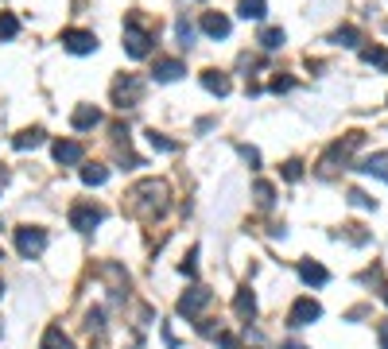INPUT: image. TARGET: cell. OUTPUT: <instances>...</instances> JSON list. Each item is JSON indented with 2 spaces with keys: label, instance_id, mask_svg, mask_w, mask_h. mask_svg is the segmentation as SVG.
I'll return each mask as SVG.
<instances>
[{
  "label": "cell",
  "instance_id": "23",
  "mask_svg": "<svg viewBox=\"0 0 388 349\" xmlns=\"http://www.w3.org/2000/svg\"><path fill=\"white\" fill-rule=\"evenodd\" d=\"M85 330H90V338H102L105 334V310L102 307H93L90 315H85Z\"/></svg>",
  "mask_w": 388,
  "mask_h": 349
},
{
  "label": "cell",
  "instance_id": "28",
  "mask_svg": "<svg viewBox=\"0 0 388 349\" xmlns=\"http://www.w3.org/2000/svg\"><path fill=\"white\" fill-rule=\"evenodd\" d=\"M175 35H179V43H183V47H190V39H194V27H190V20H186V16H179Z\"/></svg>",
  "mask_w": 388,
  "mask_h": 349
},
{
  "label": "cell",
  "instance_id": "2",
  "mask_svg": "<svg viewBox=\"0 0 388 349\" xmlns=\"http://www.w3.org/2000/svg\"><path fill=\"white\" fill-rule=\"evenodd\" d=\"M152 43H155V35L144 32L140 20L136 16L125 20V50H128V58H148L152 55Z\"/></svg>",
  "mask_w": 388,
  "mask_h": 349
},
{
  "label": "cell",
  "instance_id": "39",
  "mask_svg": "<svg viewBox=\"0 0 388 349\" xmlns=\"http://www.w3.org/2000/svg\"><path fill=\"white\" fill-rule=\"evenodd\" d=\"M384 303H388V287H384Z\"/></svg>",
  "mask_w": 388,
  "mask_h": 349
},
{
  "label": "cell",
  "instance_id": "38",
  "mask_svg": "<svg viewBox=\"0 0 388 349\" xmlns=\"http://www.w3.org/2000/svg\"><path fill=\"white\" fill-rule=\"evenodd\" d=\"M0 295H4V280H0Z\"/></svg>",
  "mask_w": 388,
  "mask_h": 349
},
{
  "label": "cell",
  "instance_id": "29",
  "mask_svg": "<svg viewBox=\"0 0 388 349\" xmlns=\"http://www.w3.org/2000/svg\"><path fill=\"white\" fill-rule=\"evenodd\" d=\"M284 179H287V183L303 179V163H299V159H287V163H284Z\"/></svg>",
  "mask_w": 388,
  "mask_h": 349
},
{
  "label": "cell",
  "instance_id": "35",
  "mask_svg": "<svg viewBox=\"0 0 388 349\" xmlns=\"http://www.w3.org/2000/svg\"><path fill=\"white\" fill-rule=\"evenodd\" d=\"M218 345L221 349H237V338H233V334H218Z\"/></svg>",
  "mask_w": 388,
  "mask_h": 349
},
{
  "label": "cell",
  "instance_id": "34",
  "mask_svg": "<svg viewBox=\"0 0 388 349\" xmlns=\"http://www.w3.org/2000/svg\"><path fill=\"white\" fill-rule=\"evenodd\" d=\"M241 156H245V163H261V151H256V148H249V144H241Z\"/></svg>",
  "mask_w": 388,
  "mask_h": 349
},
{
  "label": "cell",
  "instance_id": "11",
  "mask_svg": "<svg viewBox=\"0 0 388 349\" xmlns=\"http://www.w3.org/2000/svg\"><path fill=\"white\" fill-rule=\"evenodd\" d=\"M82 156H85V151H82V144H78V140H59V144H55V159H59L62 167L82 163Z\"/></svg>",
  "mask_w": 388,
  "mask_h": 349
},
{
  "label": "cell",
  "instance_id": "14",
  "mask_svg": "<svg viewBox=\"0 0 388 349\" xmlns=\"http://www.w3.org/2000/svg\"><path fill=\"white\" fill-rule=\"evenodd\" d=\"M357 171L361 174H380L388 183V151H377V156H365L361 163H357Z\"/></svg>",
  "mask_w": 388,
  "mask_h": 349
},
{
  "label": "cell",
  "instance_id": "36",
  "mask_svg": "<svg viewBox=\"0 0 388 349\" xmlns=\"http://www.w3.org/2000/svg\"><path fill=\"white\" fill-rule=\"evenodd\" d=\"M377 338H380V349H388V322H380V334H377Z\"/></svg>",
  "mask_w": 388,
  "mask_h": 349
},
{
  "label": "cell",
  "instance_id": "24",
  "mask_svg": "<svg viewBox=\"0 0 388 349\" xmlns=\"http://www.w3.org/2000/svg\"><path fill=\"white\" fill-rule=\"evenodd\" d=\"M334 43H338V47H357V43H361V32H357V27H338V32H334Z\"/></svg>",
  "mask_w": 388,
  "mask_h": 349
},
{
  "label": "cell",
  "instance_id": "10",
  "mask_svg": "<svg viewBox=\"0 0 388 349\" xmlns=\"http://www.w3.org/2000/svg\"><path fill=\"white\" fill-rule=\"evenodd\" d=\"M183 74H186V67L179 58H155V67H152L155 82H175V78H183Z\"/></svg>",
  "mask_w": 388,
  "mask_h": 349
},
{
  "label": "cell",
  "instance_id": "18",
  "mask_svg": "<svg viewBox=\"0 0 388 349\" xmlns=\"http://www.w3.org/2000/svg\"><path fill=\"white\" fill-rule=\"evenodd\" d=\"M256 43H261L264 50H279V47L287 43V35H284V27H264L261 39H256Z\"/></svg>",
  "mask_w": 388,
  "mask_h": 349
},
{
  "label": "cell",
  "instance_id": "19",
  "mask_svg": "<svg viewBox=\"0 0 388 349\" xmlns=\"http://www.w3.org/2000/svg\"><path fill=\"white\" fill-rule=\"evenodd\" d=\"M105 179H109V167H102V163L82 167V183H85V186H102Z\"/></svg>",
  "mask_w": 388,
  "mask_h": 349
},
{
  "label": "cell",
  "instance_id": "4",
  "mask_svg": "<svg viewBox=\"0 0 388 349\" xmlns=\"http://www.w3.org/2000/svg\"><path fill=\"white\" fill-rule=\"evenodd\" d=\"M16 249H20V256H39V252L47 249V229H39V225H20Z\"/></svg>",
  "mask_w": 388,
  "mask_h": 349
},
{
  "label": "cell",
  "instance_id": "8",
  "mask_svg": "<svg viewBox=\"0 0 388 349\" xmlns=\"http://www.w3.org/2000/svg\"><path fill=\"white\" fill-rule=\"evenodd\" d=\"M206 303H210V291H206V287H190L183 299H179V315H183V318H194L198 310L206 307Z\"/></svg>",
  "mask_w": 388,
  "mask_h": 349
},
{
  "label": "cell",
  "instance_id": "7",
  "mask_svg": "<svg viewBox=\"0 0 388 349\" xmlns=\"http://www.w3.org/2000/svg\"><path fill=\"white\" fill-rule=\"evenodd\" d=\"M322 318V307L311 299V295H303V299H296V307H291V315H287V326H311Z\"/></svg>",
  "mask_w": 388,
  "mask_h": 349
},
{
  "label": "cell",
  "instance_id": "1",
  "mask_svg": "<svg viewBox=\"0 0 388 349\" xmlns=\"http://www.w3.org/2000/svg\"><path fill=\"white\" fill-rule=\"evenodd\" d=\"M128 210L144 221H152V217H163L167 210V183L163 179H144L128 191Z\"/></svg>",
  "mask_w": 388,
  "mask_h": 349
},
{
  "label": "cell",
  "instance_id": "16",
  "mask_svg": "<svg viewBox=\"0 0 388 349\" xmlns=\"http://www.w3.org/2000/svg\"><path fill=\"white\" fill-rule=\"evenodd\" d=\"M202 85L210 93H218V97H226V93H229V78L221 74V70H202Z\"/></svg>",
  "mask_w": 388,
  "mask_h": 349
},
{
  "label": "cell",
  "instance_id": "15",
  "mask_svg": "<svg viewBox=\"0 0 388 349\" xmlns=\"http://www.w3.org/2000/svg\"><path fill=\"white\" fill-rule=\"evenodd\" d=\"M233 310H237V318H253L256 315V295L249 287H241L237 291V299H233Z\"/></svg>",
  "mask_w": 388,
  "mask_h": 349
},
{
  "label": "cell",
  "instance_id": "25",
  "mask_svg": "<svg viewBox=\"0 0 388 349\" xmlns=\"http://www.w3.org/2000/svg\"><path fill=\"white\" fill-rule=\"evenodd\" d=\"M361 58L369 62V67L388 70V50H384V47H365V50H361Z\"/></svg>",
  "mask_w": 388,
  "mask_h": 349
},
{
  "label": "cell",
  "instance_id": "13",
  "mask_svg": "<svg viewBox=\"0 0 388 349\" xmlns=\"http://www.w3.org/2000/svg\"><path fill=\"white\" fill-rule=\"evenodd\" d=\"M229 27H233V24H229V16H221V12H206V16H202V32L210 35V39H226Z\"/></svg>",
  "mask_w": 388,
  "mask_h": 349
},
{
  "label": "cell",
  "instance_id": "31",
  "mask_svg": "<svg viewBox=\"0 0 388 349\" xmlns=\"http://www.w3.org/2000/svg\"><path fill=\"white\" fill-rule=\"evenodd\" d=\"M346 237L354 245H369V233H365V225H346Z\"/></svg>",
  "mask_w": 388,
  "mask_h": 349
},
{
  "label": "cell",
  "instance_id": "6",
  "mask_svg": "<svg viewBox=\"0 0 388 349\" xmlns=\"http://www.w3.org/2000/svg\"><path fill=\"white\" fill-rule=\"evenodd\" d=\"M62 47H67L70 55H93V50H97V35L82 32V27H70V32H62Z\"/></svg>",
  "mask_w": 388,
  "mask_h": 349
},
{
  "label": "cell",
  "instance_id": "30",
  "mask_svg": "<svg viewBox=\"0 0 388 349\" xmlns=\"http://www.w3.org/2000/svg\"><path fill=\"white\" fill-rule=\"evenodd\" d=\"M349 202H354V206H361V210H377V198H369L365 191H349Z\"/></svg>",
  "mask_w": 388,
  "mask_h": 349
},
{
  "label": "cell",
  "instance_id": "3",
  "mask_svg": "<svg viewBox=\"0 0 388 349\" xmlns=\"http://www.w3.org/2000/svg\"><path fill=\"white\" fill-rule=\"evenodd\" d=\"M140 97H144V78L125 74V78L113 82V105H117V109H136V105H140Z\"/></svg>",
  "mask_w": 388,
  "mask_h": 349
},
{
  "label": "cell",
  "instance_id": "41",
  "mask_svg": "<svg viewBox=\"0 0 388 349\" xmlns=\"http://www.w3.org/2000/svg\"><path fill=\"white\" fill-rule=\"evenodd\" d=\"M0 260H4V252H0Z\"/></svg>",
  "mask_w": 388,
  "mask_h": 349
},
{
  "label": "cell",
  "instance_id": "21",
  "mask_svg": "<svg viewBox=\"0 0 388 349\" xmlns=\"http://www.w3.org/2000/svg\"><path fill=\"white\" fill-rule=\"evenodd\" d=\"M268 0H241V20H264Z\"/></svg>",
  "mask_w": 388,
  "mask_h": 349
},
{
  "label": "cell",
  "instance_id": "40",
  "mask_svg": "<svg viewBox=\"0 0 388 349\" xmlns=\"http://www.w3.org/2000/svg\"><path fill=\"white\" fill-rule=\"evenodd\" d=\"M0 334H4V326H0Z\"/></svg>",
  "mask_w": 388,
  "mask_h": 349
},
{
  "label": "cell",
  "instance_id": "32",
  "mask_svg": "<svg viewBox=\"0 0 388 349\" xmlns=\"http://www.w3.org/2000/svg\"><path fill=\"white\" fill-rule=\"evenodd\" d=\"M179 268H183L186 275H194V272H198V249H190V252H186V260H183Z\"/></svg>",
  "mask_w": 388,
  "mask_h": 349
},
{
  "label": "cell",
  "instance_id": "5",
  "mask_svg": "<svg viewBox=\"0 0 388 349\" xmlns=\"http://www.w3.org/2000/svg\"><path fill=\"white\" fill-rule=\"evenodd\" d=\"M102 217H105V210L93 206V202H74V206H70V225H74L78 233L97 229V225H102Z\"/></svg>",
  "mask_w": 388,
  "mask_h": 349
},
{
  "label": "cell",
  "instance_id": "20",
  "mask_svg": "<svg viewBox=\"0 0 388 349\" xmlns=\"http://www.w3.org/2000/svg\"><path fill=\"white\" fill-rule=\"evenodd\" d=\"M43 136H47L43 128H24V132H20L12 144H16L20 151H27V148H39V144H43Z\"/></svg>",
  "mask_w": 388,
  "mask_h": 349
},
{
  "label": "cell",
  "instance_id": "26",
  "mask_svg": "<svg viewBox=\"0 0 388 349\" xmlns=\"http://www.w3.org/2000/svg\"><path fill=\"white\" fill-rule=\"evenodd\" d=\"M20 35V20L12 12H0V39H16Z\"/></svg>",
  "mask_w": 388,
  "mask_h": 349
},
{
  "label": "cell",
  "instance_id": "12",
  "mask_svg": "<svg viewBox=\"0 0 388 349\" xmlns=\"http://www.w3.org/2000/svg\"><path fill=\"white\" fill-rule=\"evenodd\" d=\"M299 275H303V283H311V287L330 283V272L319 264V260H299Z\"/></svg>",
  "mask_w": 388,
  "mask_h": 349
},
{
  "label": "cell",
  "instance_id": "17",
  "mask_svg": "<svg viewBox=\"0 0 388 349\" xmlns=\"http://www.w3.org/2000/svg\"><path fill=\"white\" fill-rule=\"evenodd\" d=\"M43 349H74V341H70L59 326H47V334H43Z\"/></svg>",
  "mask_w": 388,
  "mask_h": 349
},
{
  "label": "cell",
  "instance_id": "37",
  "mask_svg": "<svg viewBox=\"0 0 388 349\" xmlns=\"http://www.w3.org/2000/svg\"><path fill=\"white\" fill-rule=\"evenodd\" d=\"M284 349H307V345H299V341H287V345Z\"/></svg>",
  "mask_w": 388,
  "mask_h": 349
},
{
  "label": "cell",
  "instance_id": "27",
  "mask_svg": "<svg viewBox=\"0 0 388 349\" xmlns=\"http://www.w3.org/2000/svg\"><path fill=\"white\" fill-rule=\"evenodd\" d=\"M148 144H152L155 151H175V148H179L175 140H167V136H163V132H155V128L148 132Z\"/></svg>",
  "mask_w": 388,
  "mask_h": 349
},
{
  "label": "cell",
  "instance_id": "22",
  "mask_svg": "<svg viewBox=\"0 0 388 349\" xmlns=\"http://www.w3.org/2000/svg\"><path fill=\"white\" fill-rule=\"evenodd\" d=\"M253 194H256V206H261V210H272V202H276V186H272V183H264V179H261V183L253 186Z\"/></svg>",
  "mask_w": 388,
  "mask_h": 349
},
{
  "label": "cell",
  "instance_id": "9",
  "mask_svg": "<svg viewBox=\"0 0 388 349\" xmlns=\"http://www.w3.org/2000/svg\"><path fill=\"white\" fill-rule=\"evenodd\" d=\"M70 125H74V132H90V128L102 125V109L97 105H78L74 116H70Z\"/></svg>",
  "mask_w": 388,
  "mask_h": 349
},
{
  "label": "cell",
  "instance_id": "33",
  "mask_svg": "<svg viewBox=\"0 0 388 349\" xmlns=\"http://www.w3.org/2000/svg\"><path fill=\"white\" fill-rule=\"evenodd\" d=\"M291 85H296L291 78H272V93H287Z\"/></svg>",
  "mask_w": 388,
  "mask_h": 349
}]
</instances>
